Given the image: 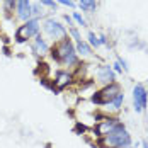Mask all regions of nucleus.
<instances>
[{
	"label": "nucleus",
	"instance_id": "nucleus-5",
	"mask_svg": "<svg viewBox=\"0 0 148 148\" xmlns=\"http://www.w3.org/2000/svg\"><path fill=\"white\" fill-rule=\"evenodd\" d=\"M147 102H148V92H147V89H145L141 84L134 85V89H133V106H134V111H136V112H143V111L147 109Z\"/></svg>",
	"mask_w": 148,
	"mask_h": 148
},
{
	"label": "nucleus",
	"instance_id": "nucleus-8",
	"mask_svg": "<svg viewBox=\"0 0 148 148\" xmlns=\"http://www.w3.org/2000/svg\"><path fill=\"white\" fill-rule=\"evenodd\" d=\"M72 82V75L66 73V72H58L56 73V78H55V90L53 92H60V90H63L68 84Z\"/></svg>",
	"mask_w": 148,
	"mask_h": 148
},
{
	"label": "nucleus",
	"instance_id": "nucleus-19",
	"mask_svg": "<svg viewBox=\"0 0 148 148\" xmlns=\"http://www.w3.org/2000/svg\"><path fill=\"white\" fill-rule=\"evenodd\" d=\"M58 2L61 3V5H66V7H72V9L75 7V2H73V0H58Z\"/></svg>",
	"mask_w": 148,
	"mask_h": 148
},
{
	"label": "nucleus",
	"instance_id": "nucleus-11",
	"mask_svg": "<svg viewBox=\"0 0 148 148\" xmlns=\"http://www.w3.org/2000/svg\"><path fill=\"white\" fill-rule=\"evenodd\" d=\"M34 49H38L41 55L48 51V45H46L45 41H43V38H41L39 34H38V36H36V39H34Z\"/></svg>",
	"mask_w": 148,
	"mask_h": 148
},
{
	"label": "nucleus",
	"instance_id": "nucleus-1",
	"mask_svg": "<svg viewBox=\"0 0 148 148\" xmlns=\"http://www.w3.org/2000/svg\"><path fill=\"white\" fill-rule=\"evenodd\" d=\"M130 143H131V136L124 130L123 123H119L111 133H107L106 136L101 138L99 147L101 148H123V147H130Z\"/></svg>",
	"mask_w": 148,
	"mask_h": 148
},
{
	"label": "nucleus",
	"instance_id": "nucleus-2",
	"mask_svg": "<svg viewBox=\"0 0 148 148\" xmlns=\"http://www.w3.org/2000/svg\"><path fill=\"white\" fill-rule=\"evenodd\" d=\"M51 56L60 63H66V65H75L77 63V51H75L73 45L68 38L61 39L60 43L55 45Z\"/></svg>",
	"mask_w": 148,
	"mask_h": 148
},
{
	"label": "nucleus",
	"instance_id": "nucleus-17",
	"mask_svg": "<svg viewBox=\"0 0 148 148\" xmlns=\"http://www.w3.org/2000/svg\"><path fill=\"white\" fill-rule=\"evenodd\" d=\"M5 2V10L7 12H12L14 7H17V0H3Z\"/></svg>",
	"mask_w": 148,
	"mask_h": 148
},
{
	"label": "nucleus",
	"instance_id": "nucleus-13",
	"mask_svg": "<svg viewBox=\"0 0 148 148\" xmlns=\"http://www.w3.org/2000/svg\"><path fill=\"white\" fill-rule=\"evenodd\" d=\"M75 51H77V53H80V55H90V46L87 45V43H84V41H78Z\"/></svg>",
	"mask_w": 148,
	"mask_h": 148
},
{
	"label": "nucleus",
	"instance_id": "nucleus-15",
	"mask_svg": "<svg viewBox=\"0 0 148 148\" xmlns=\"http://www.w3.org/2000/svg\"><path fill=\"white\" fill-rule=\"evenodd\" d=\"M89 43L94 46V48H99V46H101V39H99L94 32H89Z\"/></svg>",
	"mask_w": 148,
	"mask_h": 148
},
{
	"label": "nucleus",
	"instance_id": "nucleus-12",
	"mask_svg": "<svg viewBox=\"0 0 148 148\" xmlns=\"http://www.w3.org/2000/svg\"><path fill=\"white\" fill-rule=\"evenodd\" d=\"M78 3H80V7H82V10H87V12H90V10H95V0H78Z\"/></svg>",
	"mask_w": 148,
	"mask_h": 148
},
{
	"label": "nucleus",
	"instance_id": "nucleus-22",
	"mask_svg": "<svg viewBox=\"0 0 148 148\" xmlns=\"http://www.w3.org/2000/svg\"><path fill=\"white\" fill-rule=\"evenodd\" d=\"M114 72H116V73H123V66L119 65V61L114 63Z\"/></svg>",
	"mask_w": 148,
	"mask_h": 148
},
{
	"label": "nucleus",
	"instance_id": "nucleus-3",
	"mask_svg": "<svg viewBox=\"0 0 148 148\" xmlns=\"http://www.w3.org/2000/svg\"><path fill=\"white\" fill-rule=\"evenodd\" d=\"M119 92V85L118 84H109L107 87H104L102 90H99V92H95L94 95H92V102L97 104V106H106V104H111L114 99H116V95H118Z\"/></svg>",
	"mask_w": 148,
	"mask_h": 148
},
{
	"label": "nucleus",
	"instance_id": "nucleus-7",
	"mask_svg": "<svg viewBox=\"0 0 148 148\" xmlns=\"http://www.w3.org/2000/svg\"><path fill=\"white\" fill-rule=\"evenodd\" d=\"M118 124H119L118 119H106V121H101V124L95 126V134L102 138V136H106L107 133H111Z\"/></svg>",
	"mask_w": 148,
	"mask_h": 148
},
{
	"label": "nucleus",
	"instance_id": "nucleus-18",
	"mask_svg": "<svg viewBox=\"0 0 148 148\" xmlns=\"http://www.w3.org/2000/svg\"><path fill=\"white\" fill-rule=\"evenodd\" d=\"M73 19L77 21V22H78V24H80V26H87V22H85V19H84L82 15L78 14V12H75V14H73Z\"/></svg>",
	"mask_w": 148,
	"mask_h": 148
},
{
	"label": "nucleus",
	"instance_id": "nucleus-9",
	"mask_svg": "<svg viewBox=\"0 0 148 148\" xmlns=\"http://www.w3.org/2000/svg\"><path fill=\"white\" fill-rule=\"evenodd\" d=\"M97 78H99L101 82H104V84H112V82H114V72H112V68L107 66V65L99 66V70H97Z\"/></svg>",
	"mask_w": 148,
	"mask_h": 148
},
{
	"label": "nucleus",
	"instance_id": "nucleus-23",
	"mask_svg": "<svg viewBox=\"0 0 148 148\" xmlns=\"http://www.w3.org/2000/svg\"><path fill=\"white\" fill-rule=\"evenodd\" d=\"M143 148H148V143H147V141H143Z\"/></svg>",
	"mask_w": 148,
	"mask_h": 148
},
{
	"label": "nucleus",
	"instance_id": "nucleus-14",
	"mask_svg": "<svg viewBox=\"0 0 148 148\" xmlns=\"http://www.w3.org/2000/svg\"><path fill=\"white\" fill-rule=\"evenodd\" d=\"M123 101H124V95H123V92H119L118 95H116V99L112 101V106H114V109H119L121 106H123Z\"/></svg>",
	"mask_w": 148,
	"mask_h": 148
},
{
	"label": "nucleus",
	"instance_id": "nucleus-21",
	"mask_svg": "<svg viewBox=\"0 0 148 148\" xmlns=\"http://www.w3.org/2000/svg\"><path fill=\"white\" fill-rule=\"evenodd\" d=\"M70 32H72V36L77 39V43H78V41H82V39H80V34H78V31H77V29H73V27H72V29H70Z\"/></svg>",
	"mask_w": 148,
	"mask_h": 148
},
{
	"label": "nucleus",
	"instance_id": "nucleus-4",
	"mask_svg": "<svg viewBox=\"0 0 148 148\" xmlns=\"http://www.w3.org/2000/svg\"><path fill=\"white\" fill-rule=\"evenodd\" d=\"M38 32H39V21L38 19H29L15 31V41L24 43L26 39H29L32 36H38Z\"/></svg>",
	"mask_w": 148,
	"mask_h": 148
},
{
	"label": "nucleus",
	"instance_id": "nucleus-20",
	"mask_svg": "<svg viewBox=\"0 0 148 148\" xmlns=\"http://www.w3.org/2000/svg\"><path fill=\"white\" fill-rule=\"evenodd\" d=\"M41 3H43V5H48V7H51V9H56V3H55L53 0H41Z\"/></svg>",
	"mask_w": 148,
	"mask_h": 148
},
{
	"label": "nucleus",
	"instance_id": "nucleus-10",
	"mask_svg": "<svg viewBox=\"0 0 148 148\" xmlns=\"http://www.w3.org/2000/svg\"><path fill=\"white\" fill-rule=\"evenodd\" d=\"M17 15L22 21H29V17H31V2L29 0H17Z\"/></svg>",
	"mask_w": 148,
	"mask_h": 148
},
{
	"label": "nucleus",
	"instance_id": "nucleus-16",
	"mask_svg": "<svg viewBox=\"0 0 148 148\" xmlns=\"http://www.w3.org/2000/svg\"><path fill=\"white\" fill-rule=\"evenodd\" d=\"M31 15H43L41 3H34V5H31Z\"/></svg>",
	"mask_w": 148,
	"mask_h": 148
},
{
	"label": "nucleus",
	"instance_id": "nucleus-6",
	"mask_svg": "<svg viewBox=\"0 0 148 148\" xmlns=\"http://www.w3.org/2000/svg\"><path fill=\"white\" fill-rule=\"evenodd\" d=\"M45 31L48 32V36L53 38V39H65L66 38V29L60 22L53 21V19H48L45 22Z\"/></svg>",
	"mask_w": 148,
	"mask_h": 148
}]
</instances>
